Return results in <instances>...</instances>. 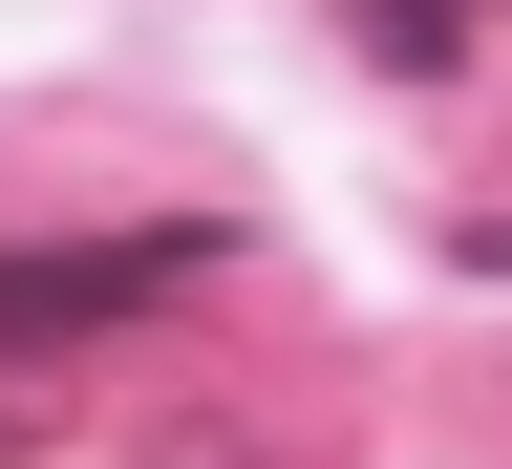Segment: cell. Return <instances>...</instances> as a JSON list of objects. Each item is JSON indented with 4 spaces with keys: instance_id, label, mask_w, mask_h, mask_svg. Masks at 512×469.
Instances as JSON below:
<instances>
[{
    "instance_id": "obj_3",
    "label": "cell",
    "mask_w": 512,
    "mask_h": 469,
    "mask_svg": "<svg viewBox=\"0 0 512 469\" xmlns=\"http://www.w3.org/2000/svg\"><path fill=\"white\" fill-rule=\"evenodd\" d=\"M0 469H22V406H0Z\"/></svg>"
},
{
    "instance_id": "obj_1",
    "label": "cell",
    "mask_w": 512,
    "mask_h": 469,
    "mask_svg": "<svg viewBox=\"0 0 512 469\" xmlns=\"http://www.w3.org/2000/svg\"><path fill=\"white\" fill-rule=\"evenodd\" d=\"M171 278H192V235H86V256H64V235H22V256H0V363H22V342H86V320L171 299Z\"/></svg>"
},
{
    "instance_id": "obj_2",
    "label": "cell",
    "mask_w": 512,
    "mask_h": 469,
    "mask_svg": "<svg viewBox=\"0 0 512 469\" xmlns=\"http://www.w3.org/2000/svg\"><path fill=\"white\" fill-rule=\"evenodd\" d=\"M448 22H470V0H363V43H384V64H448Z\"/></svg>"
}]
</instances>
